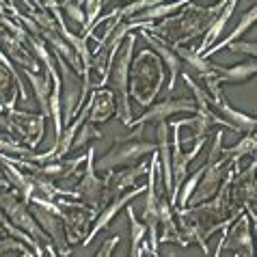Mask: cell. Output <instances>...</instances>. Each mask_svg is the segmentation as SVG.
Instances as JSON below:
<instances>
[{"mask_svg": "<svg viewBox=\"0 0 257 257\" xmlns=\"http://www.w3.org/2000/svg\"><path fill=\"white\" fill-rule=\"evenodd\" d=\"M0 238H5V235H3V227H0Z\"/></svg>", "mask_w": 257, "mask_h": 257, "instance_id": "cell-35", "label": "cell"}, {"mask_svg": "<svg viewBox=\"0 0 257 257\" xmlns=\"http://www.w3.org/2000/svg\"><path fill=\"white\" fill-rule=\"evenodd\" d=\"M134 41L137 37L134 35H127L125 37V44H121V52H117L115 56V63H112V82H115V89H117V95H119V102H117V112H119V119L121 123L127 125V127H134V121H132V112H130V84H127V78H130V61H132V50H134Z\"/></svg>", "mask_w": 257, "mask_h": 257, "instance_id": "cell-1", "label": "cell"}, {"mask_svg": "<svg viewBox=\"0 0 257 257\" xmlns=\"http://www.w3.org/2000/svg\"><path fill=\"white\" fill-rule=\"evenodd\" d=\"M143 190H147V188H143V186H134L130 192H123V195H119V197H115V199H112V201H110L108 205H106V210H104V212H102V214H99V216H97L95 225H93V229H91L87 235H84L82 244H84V246H89L91 242H93V238H95V235H97L99 231H102V229H106V227L110 225V220L117 216V212H121L123 208H127V203H130L134 197H139Z\"/></svg>", "mask_w": 257, "mask_h": 257, "instance_id": "cell-8", "label": "cell"}, {"mask_svg": "<svg viewBox=\"0 0 257 257\" xmlns=\"http://www.w3.org/2000/svg\"><path fill=\"white\" fill-rule=\"evenodd\" d=\"M28 80L33 84V91H35V97L39 102V108L44 112V117H50V93H52V78L48 74L46 76H37V74H31L26 71Z\"/></svg>", "mask_w": 257, "mask_h": 257, "instance_id": "cell-21", "label": "cell"}, {"mask_svg": "<svg viewBox=\"0 0 257 257\" xmlns=\"http://www.w3.org/2000/svg\"><path fill=\"white\" fill-rule=\"evenodd\" d=\"M158 223H162V235H160L158 244H164V242H180L182 246H186V242L182 240V235L173 223L169 199H158Z\"/></svg>", "mask_w": 257, "mask_h": 257, "instance_id": "cell-17", "label": "cell"}, {"mask_svg": "<svg viewBox=\"0 0 257 257\" xmlns=\"http://www.w3.org/2000/svg\"><path fill=\"white\" fill-rule=\"evenodd\" d=\"M154 152H156V143L125 137L123 141H117L115 147H112L110 152L97 162V169L110 171V169H115V167H125V164L137 162V160L143 158V156L154 154Z\"/></svg>", "mask_w": 257, "mask_h": 257, "instance_id": "cell-3", "label": "cell"}, {"mask_svg": "<svg viewBox=\"0 0 257 257\" xmlns=\"http://www.w3.org/2000/svg\"><path fill=\"white\" fill-rule=\"evenodd\" d=\"M141 37H145V39H147V44L156 50V54H158L160 59L167 63V69H169V87H167V91H169V93H173V91H175L177 74H180V69H182L180 56H177V52H175L173 48L164 44L162 39L154 37V35H149V31H141Z\"/></svg>", "mask_w": 257, "mask_h": 257, "instance_id": "cell-11", "label": "cell"}, {"mask_svg": "<svg viewBox=\"0 0 257 257\" xmlns=\"http://www.w3.org/2000/svg\"><path fill=\"white\" fill-rule=\"evenodd\" d=\"M223 248H225V235H223V238H220L218 246H216V251H214V257H220V253H223Z\"/></svg>", "mask_w": 257, "mask_h": 257, "instance_id": "cell-30", "label": "cell"}, {"mask_svg": "<svg viewBox=\"0 0 257 257\" xmlns=\"http://www.w3.org/2000/svg\"><path fill=\"white\" fill-rule=\"evenodd\" d=\"M205 169H208V164L203 162V167H199L195 173H192V177L190 180H186V184L180 188V205H188V201H190V197H192V192L197 190V186H199V182H201V177H203V173H205Z\"/></svg>", "mask_w": 257, "mask_h": 257, "instance_id": "cell-24", "label": "cell"}, {"mask_svg": "<svg viewBox=\"0 0 257 257\" xmlns=\"http://www.w3.org/2000/svg\"><path fill=\"white\" fill-rule=\"evenodd\" d=\"M233 257H240V255H238V253H235V255H233Z\"/></svg>", "mask_w": 257, "mask_h": 257, "instance_id": "cell-37", "label": "cell"}, {"mask_svg": "<svg viewBox=\"0 0 257 257\" xmlns=\"http://www.w3.org/2000/svg\"><path fill=\"white\" fill-rule=\"evenodd\" d=\"M117 112L115 106V93L108 89H99L93 93L89 102V123H95V121H108L112 115Z\"/></svg>", "mask_w": 257, "mask_h": 257, "instance_id": "cell-14", "label": "cell"}, {"mask_svg": "<svg viewBox=\"0 0 257 257\" xmlns=\"http://www.w3.org/2000/svg\"><path fill=\"white\" fill-rule=\"evenodd\" d=\"M208 169L201 177V184L197 186V190L192 192L190 197V205H199L203 201H208L216 195L218 190V184H220V177H223V164H225V156H223V132H216L214 134V147L208 156Z\"/></svg>", "mask_w": 257, "mask_h": 257, "instance_id": "cell-2", "label": "cell"}, {"mask_svg": "<svg viewBox=\"0 0 257 257\" xmlns=\"http://www.w3.org/2000/svg\"><path fill=\"white\" fill-rule=\"evenodd\" d=\"M210 104L216 106V108L220 110V115H223L227 123L231 125V130L244 132L246 137L257 130V119L251 117V115H244V112H240V110H235V108H231L229 102H227V97H223V93H220L218 97H214V102L210 99Z\"/></svg>", "mask_w": 257, "mask_h": 257, "instance_id": "cell-12", "label": "cell"}, {"mask_svg": "<svg viewBox=\"0 0 257 257\" xmlns=\"http://www.w3.org/2000/svg\"><path fill=\"white\" fill-rule=\"evenodd\" d=\"M255 22H257V5H255V7H251V9H248V11L244 13V16H242V20L238 22V26H235L233 31H231L229 35H227V37H225L223 41H218L216 46H212V48L208 50V52L203 54V59H210V56H212V54H216L218 50H223V48H227L229 44H233V41H238V39L242 37V35H244V33H246L248 28H251Z\"/></svg>", "mask_w": 257, "mask_h": 257, "instance_id": "cell-18", "label": "cell"}, {"mask_svg": "<svg viewBox=\"0 0 257 257\" xmlns=\"http://www.w3.org/2000/svg\"><path fill=\"white\" fill-rule=\"evenodd\" d=\"M235 3H238V0H229V3H227V7L223 9V13H220V16L214 20V22L208 26V33H205V37H203V41H201V46H199L195 52L201 56L203 59V54L208 52V50L216 44L218 41V37L220 35H223V31H225V26H227V22H229L231 20V13H233V9H235Z\"/></svg>", "mask_w": 257, "mask_h": 257, "instance_id": "cell-16", "label": "cell"}, {"mask_svg": "<svg viewBox=\"0 0 257 257\" xmlns=\"http://www.w3.org/2000/svg\"><path fill=\"white\" fill-rule=\"evenodd\" d=\"M182 125H190V119H184V121H175L173 125V195L169 197V203L171 205H175L177 203V197H180V188L184 186V180H186V169H188V164L197 158V154L201 152V147H203V143L205 139H197L195 143V147H192V152L188 154H184L182 152V143H180V127Z\"/></svg>", "mask_w": 257, "mask_h": 257, "instance_id": "cell-4", "label": "cell"}, {"mask_svg": "<svg viewBox=\"0 0 257 257\" xmlns=\"http://www.w3.org/2000/svg\"><path fill=\"white\" fill-rule=\"evenodd\" d=\"M46 251H48V255H50V257H59V255H56V251L52 248V244H46Z\"/></svg>", "mask_w": 257, "mask_h": 257, "instance_id": "cell-32", "label": "cell"}, {"mask_svg": "<svg viewBox=\"0 0 257 257\" xmlns=\"http://www.w3.org/2000/svg\"><path fill=\"white\" fill-rule=\"evenodd\" d=\"M7 251H22V253H28L26 248L22 246V242L16 240V238H0V255L7 253Z\"/></svg>", "mask_w": 257, "mask_h": 257, "instance_id": "cell-28", "label": "cell"}, {"mask_svg": "<svg viewBox=\"0 0 257 257\" xmlns=\"http://www.w3.org/2000/svg\"><path fill=\"white\" fill-rule=\"evenodd\" d=\"M61 7L65 9V13H67V18H69V20H74L76 24L84 26V22H87V16H84V11L80 9V5H78L76 0H63Z\"/></svg>", "mask_w": 257, "mask_h": 257, "instance_id": "cell-26", "label": "cell"}, {"mask_svg": "<svg viewBox=\"0 0 257 257\" xmlns=\"http://www.w3.org/2000/svg\"><path fill=\"white\" fill-rule=\"evenodd\" d=\"M147 257H149V255H147Z\"/></svg>", "mask_w": 257, "mask_h": 257, "instance_id": "cell-38", "label": "cell"}, {"mask_svg": "<svg viewBox=\"0 0 257 257\" xmlns=\"http://www.w3.org/2000/svg\"><path fill=\"white\" fill-rule=\"evenodd\" d=\"M0 162H3V169H5L7 177H9V182H11L13 186H16V190L20 192L22 201L28 203V201H31V199L35 197V184L31 182V177H24L16 167H13L11 162H7V160H3V158H0Z\"/></svg>", "mask_w": 257, "mask_h": 257, "instance_id": "cell-22", "label": "cell"}, {"mask_svg": "<svg viewBox=\"0 0 257 257\" xmlns=\"http://www.w3.org/2000/svg\"><path fill=\"white\" fill-rule=\"evenodd\" d=\"M147 171H149V164H145V162L139 164V167L121 171V173H115V171H112L108 175V180H106V201H108V197L123 195L125 188H134L137 182L147 173Z\"/></svg>", "mask_w": 257, "mask_h": 257, "instance_id": "cell-10", "label": "cell"}, {"mask_svg": "<svg viewBox=\"0 0 257 257\" xmlns=\"http://www.w3.org/2000/svg\"><path fill=\"white\" fill-rule=\"evenodd\" d=\"M22 3H24V5H26V7H28V9H31V11H35V5L31 3V0H22Z\"/></svg>", "mask_w": 257, "mask_h": 257, "instance_id": "cell-33", "label": "cell"}, {"mask_svg": "<svg viewBox=\"0 0 257 257\" xmlns=\"http://www.w3.org/2000/svg\"><path fill=\"white\" fill-rule=\"evenodd\" d=\"M225 235V248H233L235 253H242V257H255V240L251 233V223L248 216L242 214V218Z\"/></svg>", "mask_w": 257, "mask_h": 257, "instance_id": "cell-9", "label": "cell"}, {"mask_svg": "<svg viewBox=\"0 0 257 257\" xmlns=\"http://www.w3.org/2000/svg\"><path fill=\"white\" fill-rule=\"evenodd\" d=\"M119 244V238L117 235H112L110 240H106L102 246H99V251L95 253V257H112V251H115V246Z\"/></svg>", "mask_w": 257, "mask_h": 257, "instance_id": "cell-29", "label": "cell"}, {"mask_svg": "<svg viewBox=\"0 0 257 257\" xmlns=\"http://www.w3.org/2000/svg\"><path fill=\"white\" fill-rule=\"evenodd\" d=\"M175 52L177 56H180V61L182 63H186L188 69L192 71V74H197V76H201V78H214L216 74H214V65L208 61V59H201L195 50H188V48H175Z\"/></svg>", "mask_w": 257, "mask_h": 257, "instance_id": "cell-19", "label": "cell"}, {"mask_svg": "<svg viewBox=\"0 0 257 257\" xmlns=\"http://www.w3.org/2000/svg\"><path fill=\"white\" fill-rule=\"evenodd\" d=\"M22 257H33V255H31V253H24V255H22Z\"/></svg>", "mask_w": 257, "mask_h": 257, "instance_id": "cell-34", "label": "cell"}, {"mask_svg": "<svg viewBox=\"0 0 257 257\" xmlns=\"http://www.w3.org/2000/svg\"><path fill=\"white\" fill-rule=\"evenodd\" d=\"M76 195L89 205H99L106 201V182L99 180L93 169V147H89L87 152V173L76 184Z\"/></svg>", "mask_w": 257, "mask_h": 257, "instance_id": "cell-6", "label": "cell"}, {"mask_svg": "<svg viewBox=\"0 0 257 257\" xmlns=\"http://www.w3.org/2000/svg\"><path fill=\"white\" fill-rule=\"evenodd\" d=\"M186 3H188V0H173V3H160V5L152 7V9H147V11L139 13V16L134 18L132 26H139V24H149V22H154V20L167 18V16H171V13H173V11L180 9V7H184Z\"/></svg>", "mask_w": 257, "mask_h": 257, "instance_id": "cell-23", "label": "cell"}, {"mask_svg": "<svg viewBox=\"0 0 257 257\" xmlns=\"http://www.w3.org/2000/svg\"><path fill=\"white\" fill-rule=\"evenodd\" d=\"M197 110V104L195 99H164V102H158L156 106H152L145 115L139 117L134 121V125H147V123H162V121H167L171 115H175V112H195Z\"/></svg>", "mask_w": 257, "mask_h": 257, "instance_id": "cell-7", "label": "cell"}, {"mask_svg": "<svg viewBox=\"0 0 257 257\" xmlns=\"http://www.w3.org/2000/svg\"><path fill=\"white\" fill-rule=\"evenodd\" d=\"M127 218H130V257H143L145 255V235H147V227L145 223H139L137 214L132 208H127Z\"/></svg>", "mask_w": 257, "mask_h": 257, "instance_id": "cell-20", "label": "cell"}, {"mask_svg": "<svg viewBox=\"0 0 257 257\" xmlns=\"http://www.w3.org/2000/svg\"><path fill=\"white\" fill-rule=\"evenodd\" d=\"M9 225H11V223H9V218H7V216H5V212L0 210V227H3V229H7Z\"/></svg>", "mask_w": 257, "mask_h": 257, "instance_id": "cell-31", "label": "cell"}, {"mask_svg": "<svg viewBox=\"0 0 257 257\" xmlns=\"http://www.w3.org/2000/svg\"><path fill=\"white\" fill-rule=\"evenodd\" d=\"M231 50L233 54H248V56H253V59H257V41H233V44L227 46Z\"/></svg>", "mask_w": 257, "mask_h": 257, "instance_id": "cell-27", "label": "cell"}, {"mask_svg": "<svg viewBox=\"0 0 257 257\" xmlns=\"http://www.w3.org/2000/svg\"><path fill=\"white\" fill-rule=\"evenodd\" d=\"M28 210H31L33 218L37 220V225L41 227V231L50 238V242H54L59 255L61 257H69L71 255V246L67 244V235H65V227H63L61 216H56L54 212L41 208V205H37V203H33Z\"/></svg>", "mask_w": 257, "mask_h": 257, "instance_id": "cell-5", "label": "cell"}, {"mask_svg": "<svg viewBox=\"0 0 257 257\" xmlns=\"http://www.w3.org/2000/svg\"><path fill=\"white\" fill-rule=\"evenodd\" d=\"M169 130L171 125L167 121H162L156 127V134H158V145H156V154H158V160L162 162V177H164V188H167V195H173V167H171V143H169Z\"/></svg>", "mask_w": 257, "mask_h": 257, "instance_id": "cell-13", "label": "cell"}, {"mask_svg": "<svg viewBox=\"0 0 257 257\" xmlns=\"http://www.w3.org/2000/svg\"><path fill=\"white\" fill-rule=\"evenodd\" d=\"M91 139L99 141V139H104V134L99 132L93 123H89V121H87V125H80V130L76 132V139H74V143H71V149L84 147V145H87V141H91Z\"/></svg>", "mask_w": 257, "mask_h": 257, "instance_id": "cell-25", "label": "cell"}, {"mask_svg": "<svg viewBox=\"0 0 257 257\" xmlns=\"http://www.w3.org/2000/svg\"><path fill=\"white\" fill-rule=\"evenodd\" d=\"M76 3H84V0H76Z\"/></svg>", "mask_w": 257, "mask_h": 257, "instance_id": "cell-36", "label": "cell"}, {"mask_svg": "<svg viewBox=\"0 0 257 257\" xmlns=\"http://www.w3.org/2000/svg\"><path fill=\"white\" fill-rule=\"evenodd\" d=\"M214 74H216L218 82H229V84L248 82L253 76H257V59H248V61L238 63V65H233V67L214 65Z\"/></svg>", "mask_w": 257, "mask_h": 257, "instance_id": "cell-15", "label": "cell"}]
</instances>
